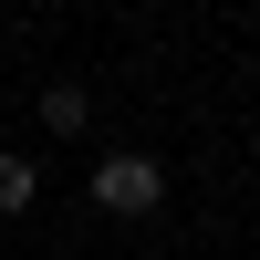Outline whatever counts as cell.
<instances>
[{
  "instance_id": "cell-1",
  "label": "cell",
  "mask_w": 260,
  "mask_h": 260,
  "mask_svg": "<svg viewBox=\"0 0 260 260\" xmlns=\"http://www.w3.org/2000/svg\"><path fill=\"white\" fill-rule=\"evenodd\" d=\"M94 208L104 219H156L167 208V167L146 156V146H104L94 156Z\"/></svg>"
},
{
  "instance_id": "cell-2",
  "label": "cell",
  "mask_w": 260,
  "mask_h": 260,
  "mask_svg": "<svg viewBox=\"0 0 260 260\" xmlns=\"http://www.w3.org/2000/svg\"><path fill=\"white\" fill-rule=\"evenodd\" d=\"M42 125H52V136H83V125H94V94H83V83H42Z\"/></svg>"
},
{
  "instance_id": "cell-3",
  "label": "cell",
  "mask_w": 260,
  "mask_h": 260,
  "mask_svg": "<svg viewBox=\"0 0 260 260\" xmlns=\"http://www.w3.org/2000/svg\"><path fill=\"white\" fill-rule=\"evenodd\" d=\"M31 198H42V167L21 156V146H0V219H21Z\"/></svg>"
}]
</instances>
